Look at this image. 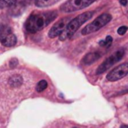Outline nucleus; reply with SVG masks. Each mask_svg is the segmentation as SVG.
<instances>
[{"label": "nucleus", "mask_w": 128, "mask_h": 128, "mask_svg": "<svg viewBox=\"0 0 128 128\" xmlns=\"http://www.w3.org/2000/svg\"><path fill=\"white\" fill-rule=\"evenodd\" d=\"M111 43H112V37L111 36H107L105 40H102L99 42V44L101 46H110Z\"/></svg>", "instance_id": "14"}, {"label": "nucleus", "mask_w": 128, "mask_h": 128, "mask_svg": "<svg viewBox=\"0 0 128 128\" xmlns=\"http://www.w3.org/2000/svg\"><path fill=\"white\" fill-rule=\"evenodd\" d=\"M127 74H128V62L118 65L116 68H114L111 72H109L107 74L106 78H107L108 81L114 82V81H117V80L122 79Z\"/></svg>", "instance_id": "7"}, {"label": "nucleus", "mask_w": 128, "mask_h": 128, "mask_svg": "<svg viewBox=\"0 0 128 128\" xmlns=\"http://www.w3.org/2000/svg\"><path fill=\"white\" fill-rule=\"evenodd\" d=\"M100 56L101 55H100L99 52H91V53H88L82 59V63L85 64V65H90L93 62H95L96 60H98L100 58Z\"/></svg>", "instance_id": "9"}, {"label": "nucleus", "mask_w": 128, "mask_h": 128, "mask_svg": "<svg viewBox=\"0 0 128 128\" xmlns=\"http://www.w3.org/2000/svg\"><path fill=\"white\" fill-rule=\"evenodd\" d=\"M95 1L96 0H67L64 4L60 6V10L65 13L78 11L85 7H88Z\"/></svg>", "instance_id": "4"}, {"label": "nucleus", "mask_w": 128, "mask_h": 128, "mask_svg": "<svg viewBox=\"0 0 128 128\" xmlns=\"http://www.w3.org/2000/svg\"><path fill=\"white\" fill-rule=\"evenodd\" d=\"M47 86H48V83H47L46 80H40L36 85V91L37 92H42L43 90H45L47 88Z\"/></svg>", "instance_id": "12"}, {"label": "nucleus", "mask_w": 128, "mask_h": 128, "mask_svg": "<svg viewBox=\"0 0 128 128\" xmlns=\"http://www.w3.org/2000/svg\"><path fill=\"white\" fill-rule=\"evenodd\" d=\"M66 25H67V20H66V19H61V20H59V21L56 22V23L52 26V28L49 30L48 36H49L50 38H55V37L59 36V35L62 33V31L65 29Z\"/></svg>", "instance_id": "8"}, {"label": "nucleus", "mask_w": 128, "mask_h": 128, "mask_svg": "<svg viewBox=\"0 0 128 128\" xmlns=\"http://www.w3.org/2000/svg\"><path fill=\"white\" fill-rule=\"evenodd\" d=\"M127 3H128V1H127V0H120V4H121V5H123V6H126V5H127Z\"/></svg>", "instance_id": "16"}, {"label": "nucleus", "mask_w": 128, "mask_h": 128, "mask_svg": "<svg viewBox=\"0 0 128 128\" xmlns=\"http://www.w3.org/2000/svg\"><path fill=\"white\" fill-rule=\"evenodd\" d=\"M121 128H128V125H122Z\"/></svg>", "instance_id": "17"}, {"label": "nucleus", "mask_w": 128, "mask_h": 128, "mask_svg": "<svg viewBox=\"0 0 128 128\" xmlns=\"http://www.w3.org/2000/svg\"><path fill=\"white\" fill-rule=\"evenodd\" d=\"M16 0H0V8H4V7H8L11 6L15 3Z\"/></svg>", "instance_id": "13"}, {"label": "nucleus", "mask_w": 128, "mask_h": 128, "mask_svg": "<svg viewBox=\"0 0 128 128\" xmlns=\"http://www.w3.org/2000/svg\"><path fill=\"white\" fill-rule=\"evenodd\" d=\"M9 83L12 87H19L22 84V77L19 75H14L10 78Z\"/></svg>", "instance_id": "10"}, {"label": "nucleus", "mask_w": 128, "mask_h": 128, "mask_svg": "<svg viewBox=\"0 0 128 128\" xmlns=\"http://www.w3.org/2000/svg\"><path fill=\"white\" fill-rule=\"evenodd\" d=\"M57 17V13L55 11L47 12V13H34L29 16L25 23V28L30 33H35L42 30L46 27L50 22H52Z\"/></svg>", "instance_id": "1"}, {"label": "nucleus", "mask_w": 128, "mask_h": 128, "mask_svg": "<svg viewBox=\"0 0 128 128\" xmlns=\"http://www.w3.org/2000/svg\"><path fill=\"white\" fill-rule=\"evenodd\" d=\"M0 42L6 47H12L16 44L17 38L8 26H2L0 28Z\"/></svg>", "instance_id": "6"}, {"label": "nucleus", "mask_w": 128, "mask_h": 128, "mask_svg": "<svg viewBox=\"0 0 128 128\" xmlns=\"http://www.w3.org/2000/svg\"><path fill=\"white\" fill-rule=\"evenodd\" d=\"M111 19H112V16H111L109 13H103V14H101L100 16H98L94 21H92V22L89 23L87 26H85V27L82 29L81 33H82L83 35H87V34L96 32V31H98L99 29H101L103 26H105L107 23H109Z\"/></svg>", "instance_id": "3"}, {"label": "nucleus", "mask_w": 128, "mask_h": 128, "mask_svg": "<svg viewBox=\"0 0 128 128\" xmlns=\"http://www.w3.org/2000/svg\"><path fill=\"white\" fill-rule=\"evenodd\" d=\"M94 12L93 11H89V12H84L80 15H78L77 17H75L74 19H72L70 22L67 23L65 29L62 31V33L59 35V39L61 41H64L68 38H70L78 29L79 27L85 23L86 21H88L92 16H93Z\"/></svg>", "instance_id": "2"}, {"label": "nucleus", "mask_w": 128, "mask_h": 128, "mask_svg": "<svg viewBox=\"0 0 128 128\" xmlns=\"http://www.w3.org/2000/svg\"><path fill=\"white\" fill-rule=\"evenodd\" d=\"M124 53L125 51L123 49H120V50H117L116 52H114L111 56H109L102 64H100V66L97 68L96 70V73L97 74H102L104 72H106L110 67H112L115 63H117L119 60H121L124 56Z\"/></svg>", "instance_id": "5"}, {"label": "nucleus", "mask_w": 128, "mask_h": 128, "mask_svg": "<svg viewBox=\"0 0 128 128\" xmlns=\"http://www.w3.org/2000/svg\"><path fill=\"white\" fill-rule=\"evenodd\" d=\"M126 31H127V27H126V26H121V27H119L118 30H117V32H118L119 35H124V34L126 33Z\"/></svg>", "instance_id": "15"}, {"label": "nucleus", "mask_w": 128, "mask_h": 128, "mask_svg": "<svg viewBox=\"0 0 128 128\" xmlns=\"http://www.w3.org/2000/svg\"><path fill=\"white\" fill-rule=\"evenodd\" d=\"M56 0H35V4L38 7H45V6H49L52 5Z\"/></svg>", "instance_id": "11"}]
</instances>
